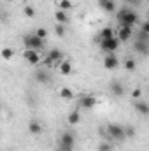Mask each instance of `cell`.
Instances as JSON below:
<instances>
[{"label": "cell", "instance_id": "1", "mask_svg": "<svg viewBox=\"0 0 149 151\" xmlns=\"http://www.w3.org/2000/svg\"><path fill=\"white\" fill-rule=\"evenodd\" d=\"M116 19L119 21V25H126V27H135V25L139 23L137 12H135L132 7H128V5L121 7V9L116 12Z\"/></svg>", "mask_w": 149, "mask_h": 151}, {"label": "cell", "instance_id": "2", "mask_svg": "<svg viewBox=\"0 0 149 151\" xmlns=\"http://www.w3.org/2000/svg\"><path fill=\"white\" fill-rule=\"evenodd\" d=\"M23 44H25V49H35V51H40L46 47V40L37 37L35 34H27L23 37Z\"/></svg>", "mask_w": 149, "mask_h": 151}, {"label": "cell", "instance_id": "3", "mask_svg": "<svg viewBox=\"0 0 149 151\" xmlns=\"http://www.w3.org/2000/svg\"><path fill=\"white\" fill-rule=\"evenodd\" d=\"M105 134H107V137H111L112 141H123L126 137L125 127L123 125H117V123H109L107 128H105Z\"/></svg>", "mask_w": 149, "mask_h": 151}, {"label": "cell", "instance_id": "4", "mask_svg": "<svg viewBox=\"0 0 149 151\" xmlns=\"http://www.w3.org/2000/svg\"><path fill=\"white\" fill-rule=\"evenodd\" d=\"M74 144H75L74 134H72V132H62L58 146H60L63 151H74Z\"/></svg>", "mask_w": 149, "mask_h": 151}, {"label": "cell", "instance_id": "5", "mask_svg": "<svg viewBox=\"0 0 149 151\" xmlns=\"http://www.w3.org/2000/svg\"><path fill=\"white\" fill-rule=\"evenodd\" d=\"M63 60V55H62V51H58V49H51L46 56H44V60H42V63L46 65V67H56L60 62Z\"/></svg>", "mask_w": 149, "mask_h": 151}, {"label": "cell", "instance_id": "6", "mask_svg": "<svg viewBox=\"0 0 149 151\" xmlns=\"http://www.w3.org/2000/svg\"><path fill=\"white\" fill-rule=\"evenodd\" d=\"M119 44L121 40L117 37H112V39H107V40H100V49L107 55V53H116L119 49Z\"/></svg>", "mask_w": 149, "mask_h": 151}, {"label": "cell", "instance_id": "7", "mask_svg": "<svg viewBox=\"0 0 149 151\" xmlns=\"http://www.w3.org/2000/svg\"><path fill=\"white\" fill-rule=\"evenodd\" d=\"M23 58H25V62H28L30 65H39V63H42V56H40V53L35 51V49H25L23 51Z\"/></svg>", "mask_w": 149, "mask_h": 151}, {"label": "cell", "instance_id": "8", "mask_svg": "<svg viewBox=\"0 0 149 151\" xmlns=\"http://www.w3.org/2000/svg\"><path fill=\"white\" fill-rule=\"evenodd\" d=\"M116 37L119 39L121 42H128L130 39L133 37V27L119 25V28H117V32H116Z\"/></svg>", "mask_w": 149, "mask_h": 151}, {"label": "cell", "instance_id": "9", "mask_svg": "<svg viewBox=\"0 0 149 151\" xmlns=\"http://www.w3.org/2000/svg\"><path fill=\"white\" fill-rule=\"evenodd\" d=\"M104 67L107 70H114V69L119 67V58L116 56V53H107L104 56Z\"/></svg>", "mask_w": 149, "mask_h": 151}, {"label": "cell", "instance_id": "10", "mask_svg": "<svg viewBox=\"0 0 149 151\" xmlns=\"http://www.w3.org/2000/svg\"><path fill=\"white\" fill-rule=\"evenodd\" d=\"M97 104H98V100L95 95H84L79 100V107H82V109H93Z\"/></svg>", "mask_w": 149, "mask_h": 151}, {"label": "cell", "instance_id": "11", "mask_svg": "<svg viewBox=\"0 0 149 151\" xmlns=\"http://www.w3.org/2000/svg\"><path fill=\"white\" fill-rule=\"evenodd\" d=\"M56 70L62 76H70L72 74V63H70V60H62L56 65Z\"/></svg>", "mask_w": 149, "mask_h": 151}, {"label": "cell", "instance_id": "12", "mask_svg": "<svg viewBox=\"0 0 149 151\" xmlns=\"http://www.w3.org/2000/svg\"><path fill=\"white\" fill-rule=\"evenodd\" d=\"M54 19H56V23H62V25H70V16H69V12H65V11H62V9H58L56 12H54Z\"/></svg>", "mask_w": 149, "mask_h": 151}, {"label": "cell", "instance_id": "13", "mask_svg": "<svg viewBox=\"0 0 149 151\" xmlns=\"http://www.w3.org/2000/svg\"><path fill=\"white\" fill-rule=\"evenodd\" d=\"M109 88H111V91H112L114 97H123V95H125V86H123V83H119V81H112L111 84H109Z\"/></svg>", "mask_w": 149, "mask_h": 151}, {"label": "cell", "instance_id": "14", "mask_svg": "<svg viewBox=\"0 0 149 151\" xmlns=\"http://www.w3.org/2000/svg\"><path fill=\"white\" fill-rule=\"evenodd\" d=\"M133 107H135V111L139 114L149 116V104L148 102H144V100H135V102H133Z\"/></svg>", "mask_w": 149, "mask_h": 151}, {"label": "cell", "instance_id": "15", "mask_svg": "<svg viewBox=\"0 0 149 151\" xmlns=\"http://www.w3.org/2000/svg\"><path fill=\"white\" fill-rule=\"evenodd\" d=\"M112 37H116V30H114L112 27H105V28H102L100 34H98V42H100V40L112 39Z\"/></svg>", "mask_w": 149, "mask_h": 151}, {"label": "cell", "instance_id": "16", "mask_svg": "<svg viewBox=\"0 0 149 151\" xmlns=\"http://www.w3.org/2000/svg\"><path fill=\"white\" fill-rule=\"evenodd\" d=\"M98 5L105 12H116V2L114 0H98Z\"/></svg>", "mask_w": 149, "mask_h": 151}, {"label": "cell", "instance_id": "17", "mask_svg": "<svg viewBox=\"0 0 149 151\" xmlns=\"http://www.w3.org/2000/svg\"><path fill=\"white\" fill-rule=\"evenodd\" d=\"M42 125L39 123V121H30L28 123V132L32 134V135H39V134H42Z\"/></svg>", "mask_w": 149, "mask_h": 151}, {"label": "cell", "instance_id": "18", "mask_svg": "<svg viewBox=\"0 0 149 151\" xmlns=\"http://www.w3.org/2000/svg\"><path fill=\"white\" fill-rule=\"evenodd\" d=\"M133 47H135V51H137V53H140V55H148V53H149V44H148V42L135 40Z\"/></svg>", "mask_w": 149, "mask_h": 151}, {"label": "cell", "instance_id": "19", "mask_svg": "<svg viewBox=\"0 0 149 151\" xmlns=\"http://www.w3.org/2000/svg\"><path fill=\"white\" fill-rule=\"evenodd\" d=\"M58 93H60V97H62L63 100H72V99H74V91H72L69 86L60 88V91H58Z\"/></svg>", "mask_w": 149, "mask_h": 151}, {"label": "cell", "instance_id": "20", "mask_svg": "<svg viewBox=\"0 0 149 151\" xmlns=\"http://www.w3.org/2000/svg\"><path fill=\"white\" fill-rule=\"evenodd\" d=\"M79 119H81V113H79V109H74L72 113H69V116H67L69 125H77Z\"/></svg>", "mask_w": 149, "mask_h": 151}, {"label": "cell", "instance_id": "21", "mask_svg": "<svg viewBox=\"0 0 149 151\" xmlns=\"http://www.w3.org/2000/svg\"><path fill=\"white\" fill-rule=\"evenodd\" d=\"M123 67H125L128 72H133V70L137 69V63H135V60H133V58H126V60L123 62Z\"/></svg>", "mask_w": 149, "mask_h": 151}, {"label": "cell", "instance_id": "22", "mask_svg": "<svg viewBox=\"0 0 149 151\" xmlns=\"http://www.w3.org/2000/svg\"><path fill=\"white\" fill-rule=\"evenodd\" d=\"M35 79H37L39 83H42V84H47L49 83V76H47V72H44V70H37L35 72Z\"/></svg>", "mask_w": 149, "mask_h": 151}, {"label": "cell", "instance_id": "23", "mask_svg": "<svg viewBox=\"0 0 149 151\" xmlns=\"http://www.w3.org/2000/svg\"><path fill=\"white\" fill-rule=\"evenodd\" d=\"M72 2L70 0H60L58 2V9H62V11H65V12H69V11H72Z\"/></svg>", "mask_w": 149, "mask_h": 151}, {"label": "cell", "instance_id": "24", "mask_svg": "<svg viewBox=\"0 0 149 151\" xmlns=\"http://www.w3.org/2000/svg\"><path fill=\"white\" fill-rule=\"evenodd\" d=\"M65 32H67V27L65 25H62V23H56L54 25V34L58 37H65Z\"/></svg>", "mask_w": 149, "mask_h": 151}, {"label": "cell", "instance_id": "25", "mask_svg": "<svg viewBox=\"0 0 149 151\" xmlns=\"http://www.w3.org/2000/svg\"><path fill=\"white\" fill-rule=\"evenodd\" d=\"M12 56H14V49L12 47H4L2 49V58L4 60H11Z\"/></svg>", "mask_w": 149, "mask_h": 151}, {"label": "cell", "instance_id": "26", "mask_svg": "<svg viewBox=\"0 0 149 151\" xmlns=\"http://www.w3.org/2000/svg\"><path fill=\"white\" fill-rule=\"evenodd\" d=\"M23 14H25L27 18H34V16H35V9H34L32 5H25V7H23Z\"/></svg>", "mask_w": 149, "mask_h": 151}, {"label": "cell", "instance_id": "27", "mask_svg": "<svg viewBox=\"0 0 149 151\" xmlns=\"http://www.w3.org/2000/svg\"><path fill=\"white\" fill-rule=\"evenodd\" d=\"M34 34H35L37 37L44 39V40H46V39H47V35H49V32H47V28H42V27H40V28H37V30H35Z\"/></svg>", "mask_w": 149, "mask_h": 151}, {"label": "cell", "instance_id": "28", "mask_svg": "<svg viewBox=\"0 0 149 151\" xmlns=\"http://www.w3.org/2000/svg\"><path fill=\"white\" fill-rule=\"evenodd\" d=\"M137 40H140V42H148L149 44V34L142 32V30H139V34H137Z\"/></svg>", "mask_w": 149, "mask_h": 151}, {"label": "cell", "instance_id": "29", "mask_svg": "<svg viewBox=\"0 0 149 151\" xmlns=\"http://www.w3.org/2000/svg\"><path fill=\"white\" fill-rule=\"evenodd\" d=\"M98 151H112V144L111 142H100L98 144Z\"/></svg>", "mask_w": 149, "mask_h": 151}, {"label": "cell", "instance_id": "30", "mask_svg": "<svg viewBox=\"0 0 149 151\" xmlns=\"http://www.w3.org/2000/svg\"><path fill=\"white\" fill-rule=\"evenodd\" d=\"M132 97H133L135 100H140V99H142V90H140V88H133Z\"/></svg>", "mask_w": 149, "mask_h": 151}, {"label": "cell", "instance_id": "31", "mask_svg": "<svg viewBox=\"0 0 149 151\" xmlns=\"http://www.w3.org/2000/svg\"><path fill=\"white\" fill-rule=\"evenodd\" d=\"M125 134H126V137H135V128L133 127H125Z\"/></svg>", "mask_w": 149, "mask_h": 151}, {"label": "cell", "instance_id": "32", "mask_svg": "<svg viewBox=\"0 0 149 151\" xmlns=\"http://www.w3.org/2000/svg\"><path fill=\"white\" fill-rule=\"evenodd\" d=\"M140 30H142V32H146V34H149V19H146V21H142V23H140Z\"/></svg>", "mask_w": 149, "mask_h": 151}, {"label": "cell", "instance_id": "33", "mask_svg": "<svg viewBox=\"0 0 149 151\" xmlns=\"http://www.w3.org/2000/svg\"><path fill=\"white\" fill-rule=\"evenodd\" d=\"M125 4H126L128 7H133V5H139L140 0H125Z\"/></svg>", "mask_w": 149, "mask_h": 151}, {"label": "cell", "instance_id": "34", "mask_svg": "<svg viewBox=\"0 0 149 151\" xmlns=\"http://www.w3.org/2000/svg\"><path fill=\"white\" fill-rule=\"evenodd\" d=\"M54 151H63V150H62V148H58V150H54Z\"/></svg>", "mask_w": 149, "mask_h": 151}, {"label": "cell", "instance_id": "35", "mask_svg": "<svg viewBox=\"0 0 149 151\" xmlns=\"http://www.w3.org/2000/svg\"><path fill=\"white\" fill-rule=\"evenodd\" d=\"M7 2H16V0H7Z\"/></svg>", "mask_w": 149, "mask_h": 151}, {"label": "cell", "instance_id": "36", "mask_svg": "<svg viewBox=\"0 0 149 151\" xmlns=\"http://www.w3.org/2000/svg\"><path fill=\"white\" fill-rule=\"evenodd\" d=\"M148 19H149V11H148Z\"/></svg>", "mask_w": 149, "mask_h": 151}]
</instances>
